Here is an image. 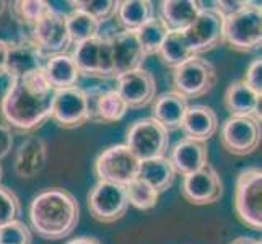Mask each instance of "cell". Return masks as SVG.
<instances>
[{
    "mask_svg": "<svg viewBox=\"0 0 262 244\" xmlns=\"http://www.w3.org/2000/svg\"><path fill=\"white\" fill-rule=\"evenodd\" d=\"M30 38L38 44L46 56L66 52V49L70 46L67 13L56 10L49 4L48 12L31 26Z\"/></svg>",
    "mask_w": 262,
    "mask_h": 244,
    "instance_id": "cell-12",
    "label": "cell"
},
{
    "mask_svg": "<svg viewBox=\"0 0 262 244\" xmlns=\"http://www.w3.org/2000/svg\"><path fill=\"white\" fill-rule=\"evenodd\" d=\"M48 148L39 137H30L20 143L16 150L13 169L20 179H33L46 166Z\"/></svg>",
    "mask_w": 262,
    "mask_h": 244,
    "instance_id": "cell-19",
    "label": "cell"
},
{
    "mask_svg": "<svg viewBox=\"0 0 262 244\" xmlns=\"http://www.w3.org/2000/svg\"><path fill=\"white\" fill-rule=\"evenodd\" d=\"M44 75H46L49 85L56 90H67L77 86L80 77V70L75 64V60L72 59L70 54L60 52V54H52V56L46 57L42 67Z\"/></svg>",
    "mask_w": 262,
    "mask_h": 244,
    "instance_id": "cell-23",
    "label": "cell"
},
{
    "mask_svg": "<svg viewBox=\"0 0 262 244\" xmlns=\"http://www.w3.org/2000/svg\"><path fill=\"white\" fill-rule=\"evenodd\" d=\"M49 2L42 0H21V2L12 4V12L20 23L33 26L39 18L48 12Z\"/></svg>",
    "mask_w": 262,
    "mask_h": 244,
    "instance_id": "cell-33",
    "label": "cell"
},
{
    "mask_svg": "<svg viewBox=\"0 0 262 244\" xmlns=\"http://www.w3.org/2000/svg\"><path fill=\"white\" fill-rule=\"evenodd\" d=\"M107 41L111 44L116 77L142 67L147 56L142 51V46L137 39L135 31L122 30L113 34H107Z\"/></svg>",
    "mask_w": 262,
    "mask_h": 244,
    "instance_id": "cell-17",
    "label": "cell"
},
{
    "mask_svg": "<svg viewBox=\"0 0 262 244\" xmlns=\"http://www.w3.org/2000/svg\"><path fill=\"white\" fill-rule=\"evenodd\" d=\"M168 33H169V28L160 18V15H153L150 20H147L137 31H135L145 56L158 54V49L161 44H163Z\"/></svg>",
    "mask_w": 262,
    "mask_h": 244,
    "instance_id": "cell-28",
    "label": "cell"
},
{
    "mask_svg": "<svg viewBox=\"0 0 262 244\" xmlns=\"http://www.w3.org/2000/svg\"><path fill=\"white\" fill-rule=\"evenodd\" d=\"M70 5H74L75 10L88 13L101 25L103 21H107L116 16L119 2L117 0H77V2H70Z\"/></svg>",
    "mask_w": 262,
    "mask_h": 244,
    "instance_id": "cell-32",
    "label": "cell"
},
{
    "mask_svg": "<svg viewBox=\"0 0 262 244\" xmlns=\"http://www.w3.org/2000/svg\"><path fill=\"white\" fill-rule=\"evenodd\" d=\"M129 201L125 187L113 183H98L88 192V209L95 220L101 223H114L127 212Z\"/></svg>",
    "mask_w": 262,
    "mask_h": 244,
    "instance_id": "cell-10",
    "label": "cell"
},
{
    "mask_svg": "<svg viewBox=\"0 0 262 244\" xmlns=\"http://www.w3.org/2000/svg\"><path fill=\"white\" fill-rule=\"evenodd\" d=\"M80 220L77 197L67 189L49 187L30 204V223L39 238L59 241L70 236Z\"/></svg>",
    "mask_w": 262,
    "mask_h": 244,
    "instance_id": "cell-2",
    "label": "cell"
},
{
    "mask_svg": "<svg viewBox=\"0 0 262 244\" xmlns=\"http://www.w3.org/2000/svg\"><path fill=\"white\" fill-rule=\"evenodd\" d=\"M216 83V69L210 60L192 56L189 60L173 69L174 92L186 99L201 98L210 93Z\"/></svg>",
    "mask_w": 262,
    "mask_h": 244,
    "instance_id": "cell-5",
    "label": "cell"
},
{
    "mask_svg": "<svg viewBox=\"0 0 262 244\" xmlns=\"http://www.w3.org/2000/svg\"><path fill=\"white\" fill-rule=\"evenodd\" d=\"M151 16L153 7L148 0H124L117 7L116 20L122 26V30L137 31Z\"/></svg>",
    "mask_w": 262,
    "mask_h": 244,
    "instance_id": "cell-26",
    "label": "cell"
},
{
    "mask_svg": "<svg viewBox=\"0 0 262 244\" xmlns=\"http://www.w3.org/2000/svg\"><path fill=\"white\" fill-rule=\"evenodd\" d=\"M46 54L36 44L30 36L18 41H8L5 75L10 80H16L38 72L44 67Z\"/></svg>",
    "mask_w": 262,
    "mask_h": 244,
    "instance_id": "cell-15",
    "label": "cell"
},
{
    "mask_svg": "<svg viewBox=\"0 0 262 244\" xmlns=\"http://www.w3.org/2000/svg\"><path fill=\"white\" fill-rule=\"evenodd\" d=\"M168 160L174 173L184 178L195 173L209 163V151H207L204 142H195L184 137L178 140L169 150Z\"/></svg>",
    "mask_w": 262,
    "mask_h": 244,
    "instance_id": "cell-18",
    "label": "cell"
},
{
    "mask_svg": "<svg viewBox=\"0 0 262 244\" xmlns=\"http://www.w3.org/2000/svg\"><path fill=\"white\" fill-rule=\"evenodd\" d=\"M72 59L80 70V74L92 78H116L111 44L107 36H96L93 39L75 44Z\"/></svg>",
    "mask_w": 262,
    "mask_h": 244,
    "instance_id": "cell-9",
    "label": "cell"
},
{
    "mask_svg": "<svg viewBox=\"0 0 262 244\" xmlns=\"http://www.w3.org/2000/svg\"><path fill=\"white\" fill-rule=\"evenodd\" d=\"M243 81H245L252 92L262 96V59H260V56L249 62Z\"/></svg>",
    "mask_w": 262,
    "mask_h": 244,
    "instance_id": "cell-36",
    "label": "cell"
},
{
    "mask_svg": "<svg viewBox=\"0 0 262 244\" xmlns=\"http://www.w3.org/2000/svg\"><path fill=\"white\" fill-rule=\"evenodd\" d=\"M220 143L231 155H249L260 145V121L256 117L230 116L222 124Z\"/></svg>",
    "mask_w": 262,
    "mask_h": 244,
    "instance_id": "cell-11",
    "label": "cell"
},
{
    "mask_svg": "<svg viewBox=\"0 0 262 244\" xmlns=\"http://www.w3.org/2000/svg\"><path fill=\"white\" fill-rule=\"evenodd\" d=\"M2 176H4V169H2V166H0V181H2Z\"/></svg>",
    "mask_w": 262,
    "mask_h": 244,
    "instance_id": "cell-44",
    "label": "cell"
},
{
    "mask_svg": "<svg viewBox=\"0 0 262 244\" xmlns=\"http://www.w3.org/2000/svg\"><path fill=\"white\" fill-rule=\"evenodd\" d=\"M202 4V2H201ZM225 16L215 7H204L195 20L184 30L194 56L213 51L225 44Z\"/></svg>",
    "mask_w": 262,
    "mask_h": 244,
    "instance_id": "cell-8",
    "label": "cell"
},
{
    "mask_svg": "<svg viewBox=\"0 0 262 244\" xmlns=\"http://www.w3.org/2000/svg\"><path fill=\"white\" fill-rule=\"evenodd\" d=\"M248 4L249 2H246V0H219V2H213L212 5H215V8L223 16H230L233 13L243 10Z\"/></svg>",
    "mask_w": 262,
    "mask_h": 244,
    "instance_id": "cell-38",
    "label": "cell"
},
{
    "mask_svg": "<svg viewBox=\"0 0 262 244\" xmlns=\"http://www.w3.org/2000/svg\"><path fill=\"white\" fill-rule=\"evenodd\" d=\"M51 117L62 129H77L88 122L83 88L57 90L54 95Z\"/></svg>",
    "mask_w": 262,
    "mask_h": 244,
    "instance_id": "cell-16",
    "label": "cell"
},
{
    "mask_svg": "<svg viewBox=\"0 0 262 244\" xmlns=\"http://www.w3.org/2000/svg\"><path fill=\"white\" fill-rule=\"evenodd\" d=\"M201 10L202 4L197 0H163L160 4V18L169 31H184Z\"/></svg>",
    "mask_w": 262,
    "mask_h": 244,
    "instance_id": "cell-24",
    "label": "cell"
},
{
    "mask_svg": "<svg viewBox=\"0 0 262 244\" xmlns=\"http://www.w3.org/2000/svg\"><path fill=\"white\" fill-rule=\"evenodd\" d=\"M176 173L166 157H158L151 160H143L139 165L137 179L147 183L158 194L165 192L174 183Z\"/></svg>",
    "mask_w": 262,
    "mask_h": 244,
    "instance_id": "cell-25",
    "label": "cell"
},
{
    "mask_svg": "<svg viewBox=\"0 0 262 244\" xmlns=\"http://www.w3.org/2000/svg\"><path fill=\"white\" fill-rule=\"evenodd\" d=\"M234 212L248 228L262 230V171L257 166L241 169L234 186Z\"/></svg>",
    "mask_w": 262,
    "mask_h": 244,
    "instance_id": "cell-4",
    "label": "cell"
},
{
    "mask_svg": "<svg viewBox=\"0 0 262 244\" xmlns=\"http://www.w3.org/2000/svg\"><path fill=\"white\" fill-rule=\"evenodd\" d=\"M230 244H260V239L251 238V236H238V238H234Z\"/></svg>",
    "mask_w": 262,
    "mask_h": 244,
    "instance_id": "cell-42",
    "label": "cell"
},
{
    "mask_svg": "<svg viewBox=\"0 0 262 244\" xmlns=\"http://www.w3.org/2000/svg\"><path fill=\"white\" fill-rule=\"evenodd\" d=\"M7 49L8 41L0 38V77L5 75V64H7Z\"/></svg>",
    "mask_w": 262,
    "mask_h": 244,
    "instance_id": "cell-40",
    "label": "cell"
},
{
    "mask_svg": "<svg viewBox=\"0 0 262 244\" xmlns=\"http://www.w3.org/2000/svg\"><path fill=\"white\" fill-rule=\"evenodd\" d=\"M54 90L42 69L33 74L10 80L0 101V114L8 127L33 132L51 117Z\"/></svg>",
    "mask_w": 262,
    "mask_h": 244,
    "instance_id": "cell-1",
    "label": "cell"
},
{
    "mask_svg": "<svg viewBox=\"0 0 262 244\" xmlns=\"http://www.w3.org/2000/svg\"><path fill=\"white\" fill-rule=\"evenodd\" d=\"M260 98L243 80H234L225 92L223 103L230 116L256 117L260 121Z\"/></svg>",
    "mask_w": 262,
    "mask_h": 244,
    "instance_id": "cell-22",
    "label": "cell"
},
{
    "mask_svg": "<svg viewBox=\"0 0 262 244\" xmlns=\"http://www.w3.org/2000/svg\"><path fill=\"white\" fill-rule=\"evenodd\" d=\"M31 230L20 220L0 227V244H31Z\"/></svg>",
    "mask_w": 262,
    "mask_h": 244,
    "instance_id": "cell-34",
    "label": "cell"
},
{
    "mask_svg": "<svg viewBox=\"0 0 262 244\" xmlns=\"http://www.w3.org/2000/svg\"><path fill=\"white\" fill-rule=\"evenodd\" d=\"M157 56L161 59V62L171 69H176L183 62L189 60L194 54L191 51V46L184 36V31H169L165 38L163 44L160 46Z\"/></svg>",
    "mask_w": 262,
    "mask_h": 244,
    "instance_id": "cell-27",
    "label": "cell"
},
{
    "mask_svg": "<svg viewBox=\"0 0 262 244\" xmlns=\"http://www.w3.org/2000/svg\"><path fill=\"white\" fill-rule=\"evenodd\" d=\"M225 42L233 51L254 52L262 44L260 4L249 2L243 10L225 16Z\"/></svg>",
    "mask_w": 262,
    "mask_h": 244,
    "instance_id": "cell-3",
    "label": "cell"
},
{
    "mask_svg": "<svg viewBox=\"0 0 262 244\" xmlns=\"http://www.w3.org/2000/svg\"><path fill=\"white\" fill-rule=\"evenodd\" d=\"M13 148V132L7 124H0V160L7 158Z\"/></svg>",
    "mask_w": 262,
    "mask_h": 244,
    "instance_id": "cell-39",
    "label": "cell"
},
{
    "mask_svg": "<svg viewBox=\"0 0 262 244\" xmlns=\"http://www.w3.org/2000/svg\"><path fill=\"white\" fill-rule=\"evenodd\" d=\"M7 2H5V0H0V16H2L4 13H5V10H7Z\"/></svg>",
    "mask_w": 262,
    "mask_h": 244,
    "instance_id": "cell-43",
    "label": "cell"
},
{
    "mask_svg": "<svg viewBox=\"0 0 262 244\" xmlns=\"http://www.w3.org/2000/svg\"><path fill=\"white\" fill-rule=\"evenodd\" d=\"M114 90L122 98L127 109H142L155 99L157 81L148 70L140 67L116 77Z\"/></svg>",
    "mask_w": 262,
    "mask_h": 244,
    "instance_id": "cell-14",
    "label": "cell"
},
{
    "mask_svg": "<svg viewBox=\"0 0 262 244\" xmlns=\"http://www.w3.org/2000/svg\"><path fill=\"white\" fill-rule=\"evenodd\" d=\"M125 194L130 205H134L137 210H151L155 209L158 202V192L153 187H150L147 183L135 178L134 181L125 186Z\"/></svg>",
    "mask_w": 262,
    "mask_h": 244,
    "instance_id": "cell-31",
    "label": "cell"
},
{
    "mask_svg": "<svg viewBox=\"0 0 262 244\" xmlns=\"http://www.w3.org/2000/svg\"><path fill=\"white\" fill-rule=\"evenodd\" d=\"M151 119L157 121L168 132L181 129L187 111V99L174 90L165 92L151 101Z\"/></svg>",
    "mask_w": 262,
    "mask_h": 244,
    "instance_id": "cell-20",
    "label": "cell"
},
{
    "mask_svg": "<svg viewBox=\"0 0 262 244\" xmlns=\"http://www.w3.org/2000/svg\"><path fill=\"white\" fill-rule=\"evenodd\" d=\"M104 86L98 85V86H92V88H85V101H86V114H88V121L92 122H98V103L99 98L104 93Z\"/></svg>",
    "mask_w": 262,
    "mask_h": 244,
    "instance_id": "cell-37",
    "label": "cell"
},
{
    "mask_svg": "<svg viewBox=\"0 0 262 244\" xmlns=\"http://www.w3.org/2000/svg\"><path fill=\"white\" fill-rule=\"evenodd\" d=\"M127 106L122 101V98L117 95L114 88H106L104 93L99 98L98 103V122L96 124H114L124 119L127 114Z\"/></svg>",
    "mask_w": 262,
    "mask_h": 244,
    "instance_id": "cell-30",
    "label": "cell"
},
{
    "mask_svg": "<svg viewBox=\"0 0 262 244\" xmlns=\"http://www.w3.org/2000/svg\"><path fill=\"white\" fill-rule=\"evenodd\" d=\"M99 28H101V25L82 10L74 8L70 13H67V31L70 44H80L96 38L99 36Z\"/></svg>",
    "mask_w": 262,
    "mask_h": 244,
    "instance_id": "cell-29",
    "label": "cell"
},
{
    "mask_svg": "<svg viewBox=\"0 0 262 244\" xmlns=\"http://www.w3.org/2000/svg\"><path fill=\"white\" fill-rule=\"evenodd\" d=\"M20 215V198L5 186L0 184V227L12 223Z\"/></svg>",
    "mask_w": 262,
    "mask_h": 244,
    "instance_id": "cell-35",
    "label": "cell"
},
{
    "mask_svg": "<svg viewBox=\"0 0 262 244\" xmlns=\"http://www.w3.org/2000/svg\"><path fill=\"white\" fill-rule=\"evenodd\" d=\"M125 145L139 161L165 157L169 147V132L151 117L139 119L125 132Z\"/></svg>",
    "mask_w": 262,
    "mask_h": 244,
    "instance_id": "cell-6",
    "label": "cell"
},
{
    "mask_svg": "<svg viewBox=\"0 0 262 244\" xmlns=\"http://www.w3.org/2000/svg\"><path fill=\"white\" fill-rule=\"evenodd\" d=\"M66 244H101L96 238H92V236H78L75 239H72Z\"/></svg>",
    "mask_w": 262,
    "mask_h": 244,
    "instance_id": "cell-41",
    "label": "cell"
},
{
    "mask_svg": "<svg viewBox=\"0 0 262 244\" xmlns=\"http://www.w3.org/2000/svg\"><path fill=\"white\" fill-rule=\"evenodd\" d=\"M139 165V158L129 150V147L125 143H119L99 153L95 161V174L98 176V181L125 187L137 178Z\"/></svg>",
    "mask_w": 262,
    "mask_h": 244,
    "instance_id": "cell-7",
    "label": "cell"
},
{
    "mask_svg": "<svg viewBox=\"0 0 262 244\" xmlns=\"http://www.w3.org/2000/svg\"><path fill=\"white\" fill-rule=\"evenodd\" d=\"M181 130L184 132L186 139L195 142H204L213 137L219 130V117L210 106L205 104H194L189 106L184 114Z\"/></svg>",
    "mask_w": 262,
    "mask_h": 244,
    "instance_id": "cell-21",
    "label": "cell"
},
{
    "mask_svg": "<svg viewBox=\"0 0 262 244\" xmlns=\"http://www.w3.org/2000/svg\"><path fill=\"white\" fill-rule=\"evenodd\" d=\"M181 195L192 205H210L223 195V183L216 169L207 163L204 168L187 174L181 184Z\"/></svg>",
    "mask_w": 262,
    "mask_h": 244,
    "instance_id": "cell-13",
    "label": "cell"
}]
</instances>
